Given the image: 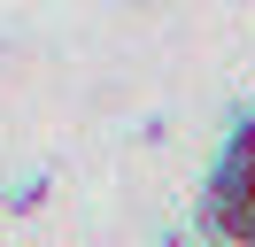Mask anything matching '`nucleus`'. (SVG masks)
Masks as SVG:
<instances>
[{"mask_svg": "<svg viewBox=\"0 0 255 247\" xmlns=\"http://www.w3.org/2000/svg\"><path fill=\"white\" fill-rule=\"evenodd\" d=\"M248 247H255V240H248Z\"/></svg>", "mask_w": 255, "mask_h": 247, "instance_id": "2", "label": "nucleus"}, {"mask_svg": "<svg viewBox=\"0 0 255 247\" xmlns=\"http://www.w3.org/2000/svg\"><path fill=\"white\" fill-rule=\"evenodd\" d=\"M217 178H224V185H240V193L255 201V116H248V124H240V131H232V147H224V162H217Z\"/></svg>", "mask_w": 255, "mask_h": 247, "instance_id": "1", "label": "nucleus"}]
</instances>
